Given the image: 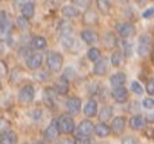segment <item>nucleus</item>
Instances as JSON below:
<instances>
[{
	"label": "nucleus",
	"mask_w": 154,
	"mask_h": 144,
	"mask_svg": "<svg viewBox=\"0 0 154 144\" xmlns=\"http://www.w3.org/2000/svg\"><path fill=\"white\" fill-rule=\"evenodd\" d=\"M57 124H58V129L60 132L65 135H69V134H73L75 132V121L70 116L68 115H62L57 119Z\"/></svg>",
	"instance_id": "obj_1"
},
{
	"label": "nucleus",
	"mask_w": 154,
	"mask_h": 144,
	"mask_svg": "<svg viewBox=\"0 0 154 144\" xmlns=\"http://www.w3.org/2000/svg\"><path fill=\"white\" fill-rule=\"evenodd\" d=\"M46 62H48V67L51 72H60L62 69V63H64V58L60 53L57 51H51L49 53L48 58H46Z\"/></svg>",
	"instance_id": "obj_2"
},
{
	"label": "nucleus",
	"mask_w": 154,
	"mask_h": 144,
	"mask_svg": "<svg viewBox=\"0 0 154 144\" xmlns=\"http://www.w3.org/2000/svg\"><path fill=\"white\" fill-rule=\"evenodd\" d=\"M35 97V90H34V86L32 85H26L19 90V94H18V98L20 102L23 104H30V102L34 100Z\"/></svg>",
	"instance_id": "obj_3"
},
{
	"label": "nucleus",
	"mask_w": 154,
	"mask_h": 144,
	"mask_svg": "<svg viewBox=\"0 0 154 144\" xmlns=\"http://www.w3.org/2000/svg\"><path fill=\"white\" fill-rule=\"evenodd\" d=\"M95 132V125L89 120H84L80 123V125L76 129L77 137H89Z\"/></svg>",
	"instance_id": "obj_4"
},
{
	"label": "nucleus",
	"mask_w": 154,
	"mask_h": 144,
	"mask_svg": "<svg viewBox=\"0 0 154 144\" xmlns=\"http://www.w3.org/2000/svg\"><path fill=\"white\" fill-rule=\"evenodd\" d=\"M150 51H152L150 38L147 37V35H141V37H139V42H138V55L146 57Z\"/></svg>",
	"instance_id": "obj_5"
},
{
	"label": "nucleus",
	"mask_w": 154,
	"mask_h": 144,
	"mask_svg": "<svg viewBox=\"0 0 154 144\" xmlns=\"http://www.w3.org/2000/svg\"><path fill=\"white\" fill-rule=\"evenodd\" d=\"M58 135H60V129H58V124H57V120H53L50 124H49V127L46 128V131H45V140L46 142H49V143H51V142H54V140L58 137Z\"/></svg>",
	"instance_id": "obj_6"
},
{
	"label": "nucleus",
	"mask_w": 154,
	"mask_h": 144,
	"mask_svg": "<svg viewBox=\"0 0 154 144\" xmlns=\"http://www.w3.org/2000/svg\"><path fill=\"white\" fill-rule=\"evenodd\" d=\"M66 109L70 116H76L81 110V100L79 97H70L66 101Z\"/></svg>",
	"instance_id": "obj_7"
},
{
	"label": "nucleus",
	"mask_w": 154,
	"mask_h": 144,
	"mask_svg": "<svg viewBox=\"0 0 154 144\" xmlns=\"http://www.w3.org/2000/svg\"><path fill=\"white\" fill-rule=\"evenodd\" d=\"M116 30L122 38H130L135 34V27L131 23H127V22H126V23H119Z\"/></svg>",
	"instance_id": "obj_8"
},
{
	"label": "nucleus",
	"mask_w": 154,
	"mask_h": 144,
	"mask_svg": "<svg viewBox=\"0 0 154 144\" xmlns=\"http://www.w3.org/2000/svg\"><path fill=\"white\" fill-rule=\"evenodd\" d=\"M42 59H43L42 54L32 53L31 55L26 59V65H27V67H29L30 70H35V69H38V67L42 65Z\"/></svg>",
	"instance_id": "obj_9"
},
{
	"label": "nucleus",
	"mask_w": 154,
	"mask_h": 144,
	"mask_svg": "<svg viewBox=\"0 0 154 144\" xmlns=\"http://www.w3.org/2000/svg\"><path fill=\"white\" fill-rule=\"evenodd\" d=\"M10 30H11V19L5 11H2L0 12V32L7 35L10 34Z\"/></svg>",
	"instance_id": "obj_10"
},
{
	"label": "nucleus",
	"mask_w": 154,
	"mask_h": 144,
	"mask_svg": "<svg viewBox=\"0 0 154 144\" xmlns=\"http://www.w3.org/2000/svg\"><path fill=\"white\" fill-rule=\"evenodd\" d=\"M112 97H114V100L116 102L123 104V102H126L128 100V92L125 86H122V88H115L114 90H112Z\"/></svg>",
	"instance_id": "obj_11"
},
{
	"label": "nucleus",
	"mask_w": 154,
	"mask_h": 144,
	"mask_svg": "<svg viewBox=\"0 0 154 144\" xmlns=\"http://www.w3.org/2000/svg\"><path fill=\"white\" fill-rule=\"evenodd\" d=\"M54 102H56V92L53 88H46L43 90V104L48 108H54Z\"/></svg>",
	"instance_id": "obj_12"
},
{
	"label": "nucleus",
	"mask_w": 154,
	"mask_h": 144,
	"mask_svg": "<svg viewBox=\"0 0 154 144\" xmlns=\"http://www.w3.org/2000/svg\"><path fill=\"white\" fill-rule=\"evenodd\" d=\"M125 127H126V120H125V117H122V116H118V117H115L114 120H112L111 129L114 131V134H116V135L123 134Z\"/></svg>",
	"instance_id": "obj_13"
},
{
	"label": "nucleus",
	"mask_w": 154,
	"mask_h": 144,
	"mask_svg": "<svg viewBox=\"0 0 154 144\" xmlns=\"http://www.w3.org/2000/svg\"><path fill=\"white\" fill-rule=\"evenodd\" d=\"M0 144H18V135L14 131L0 134Z\"/></svg>",
	"instance_id": "obj_14"
},
{
	"label": "nucleus",
	"mask_w": 154,
	"mask_h": 144,
	"mask_svg": "<svg viewBox=\"0 0 154 144\" xmlns=\"http://www.w3.org/2000/svg\"><path fill=\"white\" fill-rule=\"evenodd\" d=\"M126 80H127V78H126L125 73L118 72V73H115V74L111 75L109 82H111V85L114 86V89H115V88H122V86L126 84Z\"/></svg>",
	"instance_id": "obj_15"
},
{
	"label": "nucleus",
	"mask_w": 154,
	"mask_h": 144,
	"mask_svg": "<svg viewBox=\"0 0 154 144\" xmlns=\"http://www.w3.org/2000/svg\"><path fill=\"white\" fill-rule=\"evenodd\" d=\"M20 11H22V16L29 20V19H31L32 16H34V13H35V4L34 3H31V1L23 3Z\"/></svg>",
	"instance_id": "obj_16"
},
{
	"label": "nucleus",
	"mask_w": 154,
	"mask_h": 144,
	"mask_svg": "<svg viewBox=\"0 0 154 144\" xmlns=\"http://www.w3.org/2000/svg\"><path fill=\"white\" fill-rule=\"evenodd\" d=\"M84 113L88 117H93L97 113V101L93 98H91L87 104L84 105Z\"/></svg>",
	"instance_id": "obj_17"
},
{
	"label": "nucleus",
	"mask_w": 154,
	"mask_h": 144,
	"mask_svg": "<svg viewBox=\"0 0 154 144\" xmlns=\"http://www.w3.org/2000/svg\"><path fill=\"white\" fill-rule=\"evenodd\" d=\"M56 90L58 92V94H62V96H65V94L68 93V90H69V84H68V80L65 75H62V77H60L58 80H57Z\"/></svg>",
	"instance_id": "obj_18"
},
{
	"label": "nucleus",
	"mask_w": 154,
	"mask_h": 144,
	"mask_svg": "<svg viewBox=\"0 0 154 144\" xmlns=\"http://www.w3.org/2000/svg\"><path fill=\"white\" fill-rule=\"evenodd\" d=\"M107 70H108V62H107V59H100L93 66V73L96 75H104L107 73Z\"/></svg>",
	"instance_id": "obj_19"
},
{
	"label": "nucleus",
	"mask_w": 154,
	"mask_h": 144,
	"mask_svg": "<svg viewBox=\"0 0 154 144\" xmlns=\"http://www.w3.org/2000/svg\"><path fill=\"white\" fill-rule=\"evenodd\" d=\"M97 34H96L95 31H92V30H82L81 31V39L84 40L85 43H88V45H92V43H95L96 40H97Z\"/></svg>",
	"instance_id": "obj_20"
},
{
	"label": "nucleus",
	"mask_w": 154,
	"mask_h": 144,
	"mask_svg": "<svg viewBox=\"0 0 154 144\" xmlns=\"http://www.w3.org/2000/svg\"><path fill=\"white\" fill-rule=\"evenodd\" d=\"M130 127H131V129H134V131H139V129H142L145 127L143 117H142L141 115L133 116V117L130 119Z\"/></svg>",
	"instance_id": "obj_21"
},
{
	"label": "nucleus",
	"mask_w": 154,
	"mask_h": 144,
	"mask_svg": "<svg viewBox=\"0 0 154 144\" xmlns=\"http://www.w3.org/2000/svg\"><path fill=\"white\" fill-rule=\"evenodd\" d=\"M95 134L97 135L99 137H107L111 134V128H109L106 123H100L95 127Z\"/></svg>",
	"instance_id": "obj_22"
},
{
	"label": "nucleus",
	"mask_w": 154,
	"mask_h": 144,
	"mask_svg": "<svg viewBox=\"0 0 154 144\" xmlns=\"http://www.w3.org/2000/svg\"><path fill=\"white\" fill-rule=\"evenodd\" d=\"M46 39L43 37H41V35H38V37H34L31 39V47L35 48V50H43V48L46 47Z\"/></svg>",
	"instance_id": "obj_23"
},
{
	"label": "nucleus",
	"mask_w": 154,
	"mask_h": 144,
	"mask_svg": "<svg viewBox=\"0 0 154 144\" xmlns=\"http://www.w3.org/2000/svg\"><path fill=\"white\" fill-rule=\"evenodd\" d=\"M62 13H64L66 18H76V16H79V8H76L73 4L70 5H65V7H62Z\"/></svg>",
	"instance_id": "obj_24"
},
{
	"label": "nucleus",
	"mask_w": 154,
	"mask_h": 144,
	"mask_svg": "<svg viewBox=\"0 0 154 144\" xmlns=\"http://www.w3.org/2000/svg\"><path fill=\"white\" fill-rule=\"evenodd\" d=\"M84 23H87V24H95L96 22H97V13L95 12V11H92V10H87L85 11V13H84Z\"/></svg>",
	"instance_id": "obj_25"
},
{
	"label": "nucleus",
	"mask_w": 154,
	"mask_h": 144,
	"mask_svg": "<svg viewBox=\"0 0 154 144\" xmlns=\"http://www.w3.org/2000/svg\"><path fill=\"white\" fill-rule=\"evenodd\" d=\"M103 42H104V46H106L107 48H112V47L116 46L118 40H116V38H115V35L112 34V32H107V34L104 35Z\"/></svg>",
	"instance_id": "obj_26"
},
{
	"label": "nucleus",
	"mask_w": 154,
	"mask_h": 144,
	"mask_svg": "<svg viewBox=\"0 0 154 144\" xmlns=\"http://www.w3.org/2000/svg\"><path fill=\"white\" fill-rule=\"evenodd\" d=\"M60 35L62 37H70V32H72V26H70L69 22H62L60 24V28H58Z\"/></svg>",
	"instance_id": "obj_27"
},
{
	"label": "nucleus",
	"mask_w": 154,
	"mask_h": 144,
	"mask_svg": "<svg viewBox=\"0 0 154 144\" xmlns=\"http://www.w3.org/2000/svg\"><path fill=\"white\" fill-rule=\"evenodd\" d=\"M88 59L92 61V62H95V63L97 61H100V50H99L97 47L89 48V50H88Z\"/></svg>",
	"instance_id": "obj_28"
},
{
	"label": "nucleus",
	"mask_w": 154,
	"mask_h": 144,
	"mask_svg": "<svg viewBox=\"0 0 154 144\" xmlns=\"http://www.w3.org/2000/svg\"><path fill=\"white\" fill-rule=\"evenodd\" d=\"M99 117L101 121H107L112 117V108L111 107H104L99 113Z\"/></svg>",
	"instance_id": "obj_29"
},
{
	"label": "nucleus",
	"mask_w": 154,
	"mask_h": 144,
	"mask_svg": "<svg viewBox=\"0 0 154 144\" xmlns=\"http://www.w3.org/2000/svg\"><path fill=\"white\" fill-rule=\"evenodd\" d=\"M111 63L114 65V66H120V65L123 63V54H122V51H118L116 50L114 54H112Z\"/></svg>",
	"instance_id": "obj_30"
},
{
	"label": "nucleus",
	"mask_w": 154,
	"mask_h": 144,
	"mask_svg": "<svg viewBox=\"0 0 154 144\" xmlns=\"http://www.w3.org/2000/svg\"><path fill=\"white\" fill-rule=\"evenodd\" d=\"M61 45H62V47H65V48H72L73 47V45H75V39H73L72 37H62L61 38Z\"/></svg>",
	"instance_id": "obj_31"
},
{
	"label": "nucleus",
	"mask_w": 154,
	"mask_h": 144,
	"mask_svg": "<svg viewBox=\"0 0 154 144\" xmlns=\"http://www.w3.org/2000/svg\"><path fill=\"white\" fill-rule=\"evenodd\" d=\"M16 24H18L19 30H27L29 28V22H27L26 18H23V16H18L16 18Z\"/></svg>",
	"instance_id": "obj_32"
},
{
	"label": "nucleus",
	"mask_w": 154,
	"mask_h": 144,
	"mask_svg": "<svg viewBox=\"0 0 154 144\" xmlns=\"http://www.w3.org/2000/svg\"><path fill=\"white\" fill-rule=\"evenodd\" d=\"M97 7H99V10H100L101 12L107 13L109 11L111 4H109V1H107V0H99V1H97Z\"/></svg>",
	"instance_id": "obj_33"
},
{
	"label": "nucleus",
	"mask_w": 154,
	"mask_h": 144,
	"mask_svg": "<svg viewBox=\"0 0 154 144\" xmlns=\"http://www.w3.org/2000/svg\"><path fill=\"white\" fill-rule=\"evenodd\" d=\"M8 75V66L4 61L0 59V78H5Z\"/></svg>",
	"instance_id": "obj_34"
},
{
	"label": "nucleus",
	"mask_w": 154,
	"mask_h": 144,
	"mask_svg": "<svg viewBox=\"0 0 154 144\" xmlns=\"http://www.w3.org/2000/svg\"><path fill=\"white\" fill-rule=\"evenodd\" d=\"M131 89H133L134 93H135V94H139V96L143 93V88H142V85H141L139 82H137V81H134V82L131 84Z\"/></svg>",
	"instance_id": "obj_35"
},
{
	"label": "nucleus",
	"mask_w": 154,
	"mask_h": 144,
	"mask_svg": "<svg viewBox=\"0 0 154 144\" xmlns=\"http://www.w3.org/2000/svg\"><path fill=\"white\" fill-rule=\"evenodd\" d=\"M20 72H18V69H15L12 73H11V75H10V81L12 84H18L19 81H20Z\"/></svg>",
	"instance_id": "obj_36"
},
{
	"label": "nucleus",
	"mask_w": 154,
	"mask_h": 144,
	"mask_svg": "<svg viewBox=\"0 0 154 144\" xmlns=\"http://www.w3.org/2000/svg\"><path fill=\"white\" fill-rule=\"evenodd\" d=\"M35 80L41 81V82H45V81H48L49 80L48 72H45V70H41L39 73H37V74H35Z\"/></svg>",
	"instance_id": "obj_37"
},
{
	"label": "nucleus",
	"mask_w": 154,
	"mask_h": 144,
	"mask_svg": "<svg viewBox=\"0 0 154 144\" xmlns=\"http://www.w3.org/2000/svg\"><path fill=\"white\" fill-rule=\"evenodd\" d=\"M10 131V121L5 119H0V134Z\"/></svg>",
	"instance_id": "obj_38"
},
{
	"label": "nucleus",
	"mask_w": 154,
	"mask_h": 144,
	"mask_svg": "<svg viewBox=\"0 0 154 144\" xmlns=\"http://www.w3.org/2000/svg\"><path fill=\"white\" fill-rule=\"evenodd\" d=\"M123 51H125L126 57H131V54H133V46H131L130 42H123Z\"/></svg>",
	"instance_id": "obj_39"
},
{
	"label": "nucleus",
	"mask_w": 154,
	"mask_h": 144,
	"mask_svg": "<svg viewBox=\"0 0 154 144\" xmlns=\"http://www.w3.org/2000/svg\"><path fill=\"white\" fill-rule=\"evenodd\" d=\"M73 4H75V7H80V8H85L87 10L88 7H89V4H91V1L89 0H85V1H82V0H75L73 1Z\"/></svg>",
	"instance_id": "obj_40"
},
{
	"label": "nucleus",
	"mask_w": 154,
	"mask_h": 144,
	"mask_svg": "<svg viewBox=\"0 0 154 144\" xmlns=\"http://www.w3.org/2000/svg\"><path fill=\"white\" fill-rule=\"evenodd\" d=\"M146 92L149 94H154V78H150L147 80V84H146Z\"/></svg>",
	"instance_id": "obj_41"
},
{
	"label": "nucleus",
	"mask_w": 154,
	"mask_h": 144,
	"mask_svg": "<svg viewBox=\"0 0 154 144\" xmlns=\"http://www.w3.org/2000/svg\"><path fill=\"white\" fill-rule=\"evenodd\" d=\"M142 105H143V108H146V109H153L154 108V100L153 98H145L143 102H142Z\"/></svg>",
	"instance_id": "obj_42"
},
{
	"label": "nucleus",
	"mask_w": 154,
	"mask_h": 144,
	"mask_svg": "<svg viewBox=\"0 0 154 144\" xmlns=\"http://www.w3.org/2000/svg\"><path fill=\"white\" fill-rule=\"evenodd\" d=\"M122 144H138V142H137V139L134 136H126L123 137Z\"/></svg>",
	"instance_id": "obj_43"
},
{
	"label": "nucleus",
	"mask_w": 154,
	"mask_h": 144,
	"mask_svg": "<svg viewBox=\"0 0 154 144\" xmlns=\"http://www.w3.org/2000/svg\"><path fill=\"white\" fill-rule=\"evenodd\" d=\"M30 116H31L34 120H39L41 117H42V110H39V109H34L32 112H30L29 113Z\"/></svg>",
	"instance_id": "obj_44"
},
{
	"label": "nucleus",
	"mask_w": 154,
	"mask_h": 144,
	"mask_svg": "<svg viewBox=\"0 0 154 144\" xmlns=\"http://www.w3.org/2000/svg\"><path fill=\"white\" fill-rule=\"evenodd\" d=\"M142 16H143L145 19H152V18H154V8H147L146 11H143Z\"/></svg>",
	"instance_id": "obj_45"
},
{
	"label": "nucleus",
	"mask_w": 154,
	"mask_h": 144,
	"mask_svg": "<svg viewBox=\"0 0 154 144\" xmlns=\"http://www.w3.org/2000/svg\"><path fill=\"white\" fill-rule=\"evenodd\" d=\"M75 144H91V140L88 137H77Z\"/></svg>",
	"instance_id": "obj_46"
},
{
	"label": "nucleus",
	"mask_w": 154,
	"mask_h": 144,
	"mask_svg": "<svg viewBox=\"0 0 154 144\" xmlns=\"http://www.w3.org/2000/svg\"><path fill=\"white\" fill-rule=\"evenodd\" d=\"M57 144H75V142H72L70 139H64V140H61V142H58Z\"/></svg>",
	"instance_id": "obj_47"
},
{
	"label": "nucleus",
	"mask_w": 154,
	"mask_h": 144,
	"mask_svg": "<svg viewBox=\"0 0 154 144\" xmlns=\"http://www.w3.org/2000/svg\"><path fill=\"white\" fill-rule=\"evenodd\" d=\"M152 58H153V65H154V47H153V51H152Z\"/></svg>",
	"instance_id": "obj_48"
},
{
	"label": "nucleus",
	"mask_w": 154,
	"mask_h": 144,
	"mask_svg": "<svg viewBox=\"0 0 154 144\" xmlns=\"http://www.w3.org/2000/svg\"><path fill=\"white\" fill-rule=\"evenodd\" d=\"M34 144H43V142H35Z\"/></svg>",
	"instance_id": "obj_49"
},
{
	"label": "nucleus",
	"mask_w": 154,
	"mask_h": 144,
	"mask_svg": "<svg viewBox=\"0 0 154 144\" xmlns=\"http://www.w3.org/2000/svg\"><path fill=\"white\" fill-rule=\"evenodd\" d=\"M0 90H2V84H0Z\"/></svg>",
	"instance_id": "obj_50"
}]
</instances>
